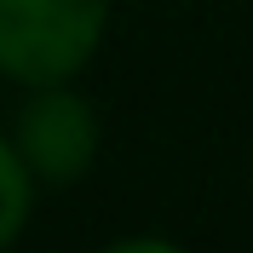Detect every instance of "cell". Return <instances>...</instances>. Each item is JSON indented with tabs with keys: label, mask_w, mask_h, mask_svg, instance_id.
I'll return each mask as SVG.
<instances>
[{
	"label": "cell",
	"mask_w": 253,
	"mask_h": 253,
	"mask_svg": "<svg viewBox=\"0 0 253 253\" xmlns=\"http://www.w3.org/2000/svg\"><path fill=\"white\" fill-rule=\"evenodd\" d=\"M110 0H0V75L23 86L69 81L98 52Z\"/></svg>",
	"instance_id": "cell-1"
},
{
	"label": "cell",
	"mask_w": 253,
	"mask_h": 253,
	"mask_svg": "<svg viewBox=\"0 0 253 253\" xmlns=\"http://www.w3.org/2000/svg\"><path fill=\"white\" fill-rule=\"evenodd\" d=\"M12 144L29 161L35 178L46 184H69L92 167L98 156V115L81 92H69L63 81L35 86V98H23L12 115Z\"/></svg>",
	"instance_id": "cell-2"
},
{
	"label": "cell",
	"mask_w": 253,
	"mask_h": 253,
	"mask_svg": "<svg viewBox=\"0 0 253 253\" xmlns=\"http://www.w3.org/2000/svg\"><path fill=\"white\" fill-rule=\"evenodd\" d=\"M29 161L17 156V144L12 138H0V248L23 230V219H29V202H35V190H29Z\"/></svg>",
	"instance_id": "cell-3"
},
{
	"label": "cell",
	"mask_w": 253,
	"mask_h": 253,
	"mask_svg": "<svg viewBox=\"0 0 253 253\" xmlns=\"http://www.w3.org/2000/svg\"><path fill=\"white\" fill-rule=\"evenodd\" d=\"M104 253H184V248H173V242H161V236H132V242H115Z\"/></svg>",
	"instance_id": "cell-4"
}]
</instances>
